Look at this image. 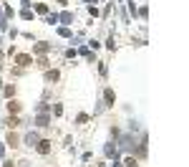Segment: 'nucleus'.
I'll list each match as a JSON object with an SVG mask.
<instances>
[{"instance_id": "obj_4", "label": "nucleus", "mask_w": 189, "mask_h": 167, "mask_svg": "<svg viewBox=\"0 0 189 167\" xmlns=\"http://www.w3.org/2000/svg\"><path fill=\"white\" fill-rule=\"evenodd\" d=\"M8 106H10V111H18V109H20V104H18V101H10Z\"/></svg>"}, {"instance_id": "obj_3", "label": "nucleus", "mask_w": 189, "mask_h": 167, "mask_svg": "<svg viewBox=\"0 0 189 167\" xmlns=\"http://www.w3.org/2000/svg\"><path fill=\"white\" fill-rule=\"evenodd\" d=\"M48 144H51V142H41V147H38V150H41V152H48V150H51Z\"/></svg>"}, {"instance_id": "obj_1", "label": "nucleus", "mask_w": 189, "mask_h": 167, "mask_svg": "<svg viewBox=\"0 0 189 167\" xmlns=\"http://www.w3.org/2000/svg\"><path fill=\"white\" fill-rule=\"evenodd\" d=\"M18 63H20V66H30V56H18Z\"/></svg>"}, {"instance_id": "obj_2", "label": "nucleus", "mask_w": 189, "mask_h": 167, "mask_svg": "<svg viewBox=\"0 0 189 167\" xmlns=\"http://www.w3.org/2000/svg\"><path fill=\"white\" fill-rule=\"evenodd\" d=\"M46 79H48V81H55V79H58V71H48Z\"/></svg>"}]
</instances>
